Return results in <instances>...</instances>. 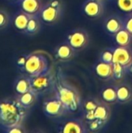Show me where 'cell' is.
<instances>
[{
    "label": "cell",
    "instance_id": "6da1fadb",
    "mask_svg": "<svg viewBox=\"0 0 132 133\" xmlns=\"http://www.w3.org/2000/svg\"><path fill=\"white\" fill-rule=\"evenodd\" d=\"M54 94L63 103L69 113L77 112L82 108L81 96L78 90L65 78L61 68L54 72Z\"/></svg>",
    "mask_w": 132,
    "mask_h": 133
},
{
    "label": "cell",
    "instance_id": "7a4b0ae2",
    "mask_svg": "<svg viewBox=\"0 0 132 133\" xmlns=\"http://www.w3.org/2000/svg\"><path fill=\"white\" fill-rule=\"evenodd\" d=\"M16 96L0 100V129L4 130L18 124H23L28 115Z\"/></svg>",
    "mask_w": 132,
    "mask_h": 133
},
{
    "label": "cell",
    "instance_id": "3957f363",
    "mask_svg": "<svg viewBox=\"0 0 132 133\" xmlns=\"http://www.w3.org/2000/svg\"><path fill=\"white\" fill-rule=\"evenodd\" d=\"M50 69L49 61L45 55L40 52H31L28 54L25 66L21 74L32 77L43 74Z\"/></svg>",
    "mask_w": 132,
    "mask_h": 133
},
{
    "label": "cell",
    "instance_id": "277c9868",
    "mask_svg": "<svg viewBox=\"0 0 132 133\" xmlns=\"http://www.w3.org/2000/svg\"><path fill=\"white\" fill-rule=\"evenodd\" d=\"M65 5L62 0H48L44 4L38 16L46 25L57 23L64 14Z\"/></svg>",
    "mask_w": 132,
    "mask_h": 133
},
{
    "label": "cell",
    "instance_id": "5b68a950",
    "mask_svg": "<svg viewBox=\"0 0 132 133\" xmlns=\"http://www.w3.org/2000/svg\"><path fill=\"white\" fill-rule=\"evenodd\" d=\"M31 90L38 96L47 94L51 91H54V72L50 69L47 72L30 77Z\"/></svg>",
    "mask_w": 132,
    "mask_h": 133
},
{
    "label": "cell",
    "instance_id": "8992f818",
    "mask_svg": "<svg viewBox=\"0 0 132 133\" xmlns=\"http://www.w3.org/2000/svg\"><path fill=\"white\" fill-rule=\"evenodd\" d=\"M42 110L45 116L52 119L60 118L69 114L63 103L54 94L44 100Z\"/></svg>",
    "mask_w": 132,
    "mask_h": 133
},
{
    "label": "cell",
    "instance_id": "52a82bcc",
    "mask_svg": "<svg viewBox=\"0 0 132 133\" xmlns=\"http://www.w3.org/2000/svg\"><path fill=\"white\" fill-rule=\"evenodd\" d=\"M89 35L82 28H76L70 31L67 35L66 41L76 51H79L86 48L89 44Z\"/></svg>",
    "mask_w": 132,
    "mask_h": 133
},
{
    "label": "cell",
    "instance_id": "ba28073f",
    "mask_svg": "<svg viewBox=\"0 0 132 133\" xmlns=\"http://www.w3.org/2000/svg\"><path fill=\"white\" fill-rule=\"evenodd\" d=\"M58 132L61 133H86L88 130L82 118H72L61 122L58 127Z\"/></svg>",
    "mask_w": 132,
    "mask_h": 133
},
{
    "label": "cell",
    "instance_id": "9c48e42d",
    "mask_svg": "<svg viewBox=\"0 0 132 133\" xmlns=\"http://www.w3.org/2000/svg\"><path fill=\"white\" fill-rule=\"evenodd\" d=\"M85 16L89 19H97L104 12L103 0H86L82 7Z\"/></svg>",
    "mask_w": 132,
    "mask_h": 133
},
{
    "label": "cell",
    "instance_id": "30bf717a",
    "mask_svg": "<svg viewBox=\"0 0 132 133\" xmlns=\"http://www.w3.org/2000/svg\"><path fill=\"white\" fill-rule=\"evenodd\" d=\"M76 51L67 41L58 44L54 50V58L60 62L72 61L76 55Z\"/></svg>",
    "mask_w": 132,
    "mask_h": 133
},
{
    "label": "cell",
    "instance_id": "8fae6325",
    "mask_svg": "<svg viewBox=\"0 0 132 133\" xmlns=\"http://www.w3.org/2000/svg\"><path fill=\"white\" fill-rule=\"evenodd\" d=\"M114 62L128 69L132 63V48L131 46H117L114 48Z\"/></svg>",
    "mask_w": 132,
    "mask_h": 133
},
{
    "label": "cell",
    "instance_id": "7c38bea8",
    "mask_svg": "<svg viewBox=\"0 0 132 133\" xmlns=\"http://www.w3.org/2000/svg\"><path fill=\"white\" fill-rule=\"evenodd\" d=\"M16 4L19 10L30 16H38L44 5L41 0H18Z\"/></svg>",
    "mask_w": 132,
    "mask_h": 133
},
{
    "label": "cell",
    "instance_id": "4fadbf2b",
    "mask_svg": "<svg viewBox=\"0 0 132 133\" xmlns=\"http://www.w3.org/2000/svg\"><path fill=\"white\" fill-rule=\"evenodd\" d=\"M94 72L96 76L101 80L109 81L113 79L114 65L113 63H107L99 60L94 65Z\"/></svg>",
    "mask_w": 132,
    "mask_h": 133
},
{
    "label": "cell",
    "instance_id": "5bb4252c",
    "mask_svg": "<svg viewBox=\"0 0 132 133\" xmlns=\"http://www.w3.org/2000/svg\"><path fill=\"white\" fill-rule=\"evenodd\" d=\"M104 27L108 34L114 36L120 30L124 28L123 17L118 15L113 14L109 16L104 22Z\"/></svg>",
    "mask_w": 132,
    "mask_h": 133
},
{
    "label": "cell",
    "instance_id": "9a60e30c",
    "mask_svg": "<svg viewBox=\"0 0 132 133\" xmlns=\"http://www.w3.org/2000/svg\"><path fill=\"white\" fill-rule=\"evenodd\" d=\"M30 90L31 84L30 76L25 74H21L15 79L13 82V90L16 95L23 94Z\"/></svg>",
    "mask_w": 132,
    "mask_h": 133
},
{
    "label": "cell",
    "instance_id": "2e32d148",
    "mask_svg": "<svg viewBox=\"0 0 132 133\" xmlns=\"http://www.w3.org/2000/svg\"><path fill=\"white\" fill-rule=\"evenodd\" d=\"M31 16L25 13L24 12L19 10L18 12H16L12 18V26L15 28V30H16L18 32H19L20 34H24V32L26 30L27 23L29 22V19L30 18Z\"/></svg>",
    "mask_w": 132,
    "mask_h": 133
},
{
    "label": "cell",
    "instance_id": "e0dca14e",
    "mask_svg": "<svg viewBox=\"0 0 132 133\" xmlns=\"http://www.w3.org/2000/svg\"><path fill=\"white\" fill-rule=\"evenodd\" d=\"M117 100L120 104H128L132 101L131 87L126 83H119L117 85Z\"/></svg>",
    "mask_w": 132,
    "mask_h": 133
},
{
    "label": "cell",
    "instance_id": "ac0fdd59",
    "mask_svg": "<svg viewBox=\"0 0 132 133\" xmlns=\"http://www.w3.org/2000/svg\"><path fill=\"white\" fill-rule=\"evenodd\" d=\"M38 97L39 96L32 90L20 95H16V97L19 102V104L27 110L30 109L36 104Z\"/></svg>",
    "mask_w": 132,
    "mask_h": 133
},
{
    "label": "cell",
    "instance_id": "d6986e66",
    "mask_svg": "<svg viewBox=\"0 0 132 133\" xmlns=\"http://www.w3.org/2000/svg\"><path fill=\"white\" fill-rule=\"evenodd\" d=\"M101 100L109 104H115L118 103L117 86L110 85L102 89L100 92Z\"/></svg>",
    "mask_w": 132,
    "mask_h": 133
},
{
    "label": "cell",
    "instance_id": "ffe728a7",
    "mask_svg": "<svg viewBox=\"0 0 132 133\" xmlns=\"http://www.w3.org/2000/svg\"><path fill=\"white\" fill-rule=\"evenodd\" d=\"M110 114H111V109L110 104L100 100L98 106L94 110V115L96 118L107 124L110 118Z\"/></svg>",
    "mask_w": 132,
    "mask_h": 133
},
{
    "label": "cell",
    "instance_id": "44dd1931",
    "mask_svg": "<svg viewBox=\"0 0 132 133\" xmlns=\"http://www.w3.org/2000/svg\"><path fill=\"white\" fill-rule=\"evenodd\" d=\"M113 37L116 44L118 46H130L132 43V34L124 27L120 30Z\"/></svg>",
    "mask_w": 132,
    "mask_h": 133
},
{
    "label": "cell",
    "instance_id": "7402d4cb",
    "mask_svg": "<svg viewBox=\"0 0 132 133\" xmlns=\"http://www.w3.org/2000/svg\"><path fill=\"white\" fill-rule=\"evenodd\" d=\"M41 20L38 16H31L27 23L24 34L26 36H34L41 29Z\"/></svg>",
    "mask_w": 132,
    "mask_h": 133
},
{
    "label": "cell",
    "instance_id": "603a6c76",
    "mask_svg": "<svg viewBox=\"0 0 132 133\" xmlns=\"http://www.w3.org/2000/svg\"><path fill=\"white\" fill-rule=\"evenodd\" d=\"M114 76L113 79L117 83H121L124 78L125 77V75L128 72V69H125L123 65H121L119 63L114 62Z\"/></svg>",
    "mask_w": 132,
    "mask_h": 133
},
{
    "label": "cell",
    "instance_id": "cb8c5ba5",
    "mask_svg": "<svg viewBox=\"0 0 132 133\" xmlns=\"http://www.w3.org/2000/svg\"><path fill=\"white\" fill-rule=\"evenodd\" d=\"M100 100L96 97H89L82 102V108L84 111H94L98 106Z\"/></svg>",
    "mask_w": 132,
    "mask_h": 133
},
{
    "label": "cell",
    "instance_id": "d4e9b609",
    "mask_svg": "<svg viewBox=\"0 0 132 133\" xmlns=\"http://www.w3.org/2000/svg\"><path fill=\"white\" fill-rule=\"evenodd\" d=\"M99 60L107 63H114V48L103 49L100 52Z\"/></svg>",
    "mask_w": 132,
    "mask_h": 133
},
{
    "label": "cell",
    "instance_id": "484cf974",
    "mask_svg": "<svg viewBox=\"0 0 132 133\" xmlns=\"http://www.w3.org/2000/svg\"><path fill=\"white\" fill-rule=\"evenodd\" d=\"M119 10L125 14L132 13V0H116Z\"/></svg>",
    "mask_w": 132,
    "mask_h": 133
},
{
    "label": "cell",
    "instance_id": "4316f807",
    "mask_svg": "<svg viewBox=\"0 0 132 133\" xmlns=\"http://www.w3.org/2000/svg\"><path fill=\"white\" fill-rule=\"evenodd\" d=\"M105 125H106L105 122H102L100 120H98L96 118L91 121V122H89L86 123L88 132H97V131L100 130L101 129H103L105 126Z\"/></svg>",
    "mask_w": 132,
    "mask_h": 133
},
{
    "label": "cell",
    "instance_id": "83f0119b",
    "mask_svg": "<svg viewBox=\"0 0 132 133\" xmlns=\"http://www.w3.org/2000/svg\"><path fill=\"white\" fill-rule=\"evenodd\" d=\"M10 23V16L9 12L3 9H0V30L5 29Z\"/></svg>",
    "mask_w": 132,
    "mask_h": 133
},
{
    "label": "cell",
    "instance_id": "f1b7e54d",
    "mask_svg": "<svg viewBox=\"0 0 132 133\" xmlns=\"http://www.w3.org/2000/svg\"><path fill=\"white\" fill-rule=\"evenodd\" d=\"M27 56H28V54L23 53V54L19 55L16 57V65L17 69L20 72V73L22 72V71H23V68L25 66V64H26V59H27Z\"/></svg>",
    "mask_w": 132,
    "mask_h": 133
},
{
    "label": "cell",
    "instance_id": "f546056e",
    "mask_svg": "<svg viewBox=\"0 0 132 133\" xmlns=\"http://www.w3.org/2000/svg\"><path fill=\"white\" fill-rule=\"evenodd\" d=\"M3 132L6 133H26V129L23 125V124H18L4 129Z\"/></svg>",
    "mask_w": 132,
    "mask_h": 133
},
{
    "label": "cell",
    "instance_id": "4dcf8cb0",
    "mask_svg": "<svg viewBox=\"0 0 132 133\" xmlns=\"http://www.w3.org/2000/svg\"><path fill=\"white\" fill-rule=\"evenodd\" d=\"M123 21L124 27L132 34V13L126 14V16L123 17Z\"/></svg>",
    "mask_w": 132,
    "mask_h": 133
},
{
    "label": "cell",
    "instance_id": "1f68e13d",
    "mask_svg": "<svg viewBox=\"0 0 132 133\" xmlns=\"http://www.w3.org/2000/svg\"><path fill=\"white\" fill-rule=\"evenodd\" d=\"M128 72H129L131 74H132V63H131V65L129 66V68L128 69Z\"/></svg>",
    "mask_w": 132,
    "mask_h": 133
},
{
    "label": "cell",
    "instance_id": "d6a6232c",
    "mask_svg": "<svg viewBox=\"0 0 132 133\" xmlns=\"http://www.w3.org/2000/svg\"><path fill=\"white\" fill-rule=\"evenodd\" d=\"M10 1H12V2H16L18 0H10Z\"/></svg>",
    "mask_w": 132,
    "mask_h": 133
},
{
    "label": "cell",
    "instance_id": "836d02e7",
    "mask_svg": "<svg viewBox=\"0 0 132 133\" xmlns=\"http://www.w3.org/2000/svg\"><path fill=\"white\" fill-rule=\"evenodd\" d=\"M103 1H104V0H103Z\"/></svg>",
    "mask_w": 132,
    "mask_h": 133
}]
</instances>
